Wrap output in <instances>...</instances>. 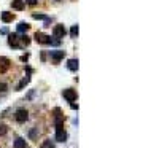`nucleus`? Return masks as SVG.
Returning <instances> with one entry per match:
<instances>
[{
	"mask_svg": "<svg viewBox=\"0 0 159 148\" xmlns=\"http://www.w3.org/2000/svg\"><path fill=\"white\" fill-rule=\"evenodd\" d=\"M53 33H54V37H56V38H64V35H65V27L62 26V24H59V26H54V30H53Z\"/></svg>",
	"mask_w": 159,
	"mask_h": 148,
	"instance_id": "nucleus-3",
	"label": "nucleus"
},
{
	"mask_svg": "<svg viewBox=\"0 0 159 148\" xmlns=\"http://www.w3.org/2000/svg\"><path fill=\"white\" fill-rule=\"evenodd\" d=\"M41 148H54V143L51 142L50 139H48V140H45V142L41 143Z\"/></svg>",
	"mask_w": 159,
	"mask_h": 148,
	"instance_id": "nucleus-15",
	"label": "nucleus"
},
{
	"mask_svg": "<svg viewBox=\"0 0 159 148\" xmlns=\"http://www.w3.org/2000/svg\"><path fill=\"white\" fill-rule=\"evenodd\" d=\"M6 91V84L5 83H0V93H5Z\"/></svg>",
	"mask_w": 159,
	"mask_h": 148,
	"instance_id": "nucleus-20",
	"label": "nucleus"
},
{
	"mask_svg": "<svg viewBox=\"0 0 159 148\" xmlns=\"http://www.w3.org/2000/svg\"><path fill=\"white\" fill-rule=\"evenodd\" d=\"M21 40H22V43L27 46V45H29L30 43V38L29 37H27V35H22V37H21Z\"/></svg>",
	"mask_w": 159,
	"mask_h": 148,
	"instance_id": "nucleus-17",
	"label": "nucleus"
},
{
	"mask_svg": "<svg viewBox=\"0 0 159 148\" xmlns=\"http://www.w3.org/2000/svg\"><path fill=\"white\" fill-rule=\"evenodd\" d=\"M56 140L57 142H65L67 140V132L64 129H56Z\"/></svg>",
	"mask_w": 159,
	"mask_h": 148,
	"instance_id": "nucleus-8",
	"label": "nucleus"
},
{
	"mask_svg": "<svg viewBox=\"0 0 159 148\" xmlns=\"http://www.w3.org/2000/svg\"><path fill=\"white\" fill-rule=\"evenodd\" d=\"M51 54V59L54 62H59L60 59H64V56H65V51H60V49H56V51H50Z\"/></svg>",
	"mask_w": 159,
	"mask_h": 148,
	"instance_id": "nucleus-4",
	"label": "nucleus"
},
{
	"mask_svg": "<svg viewBox=\"0 0 159 148\" xmlns=\"http://www.w3.org/2000/svg\"><path fill=\"white\" fill-rule=\"evenodd\" d=\"M70 35H72V37H77V35H78V26H72Z\"/></svg>",
	"mask_w": 159,
	"mask_h": 148,
	"instance_id": "nucleus-16",
	"label": "nucleus"
},
{
	"mask_svg": "<svg viewBox=\"0 0 159 148\" xmlns=\"http://www.w3.org/2000/svg\"><path fill=\"white\" fill-rule=\"evenodd\" d=\"M15 118H16V121H18V123H26V121H27V118H29V113H27V110H26V108H19V110L16 111Z\"/></svg>",
	"mask_w": 159,
	"mask_h": 148,
	"instance_id": "nucleus-1",
	"label": "nucleus"
},
{
	"mask_svg": "<svg viewBox=\"0 0 159 148\" xmlns=\"http://www.w3.org/2000/svg\"><path fill=\"white\" fill-rule=\"evenodd\" d=\"M67 67H68V70H72V72L78 70V59H70L67 62Z\"/></svg>",
	"mask_w": 159,
	"mask_h": 148,
	"instance_id": "nucleus-9",
	"label": "nucleus"
},
{
	"mask_svg": "<svg viewBox=\"0 0 159 148\" xmlns=\"http://www.w3.org/2000/svg\"><path fill=\"white\" fill-rule=\"evenodd\" d=\"M5 134H6V126L2 124V126H0V136H5Z\"/></svg>",
	"mask_w": 159,
	"mask_h": 148,
	"instance_id": "nucleus-18",
	"label": "nucleus"
},
{
	"mask_svg": "<svg viewBox=\"0 0 159 148\" xmlns=\"http://www.w3.org/2000/svg\"><path fill=\"white\" fill-rule=\"evenodd\" d=\"M29 81H30V78H29V76H26V78H24L22 81H21V83L18 84V88H16V91H21V89H22V88H24V86H26V84H27V83H29Z\"/></svg>",
	"mask_w": 159,
	"mask_h": 148,
	"instance_id": "nucleus-14",
	"label": "nucleus"
},
{
	"mask_svg": "<svg viewBox=\"0 0 159 148\" xmlns=\"http://www.w3.org/2000/svg\"><path fill=\"white\" fill-rule=\"evenodd\" d=\"M13 18H15L13 13H8V11L2 13V21H3V23H10V21H13Z\"/></svg>",
	"mask_w": 159,
	"mask_h": 148,
	"instance_id": "nucleus-10",
	"label": "nucleus"
},
{
	"mask_svg": "<svg viewBox=\"0 0 159 148\" xmlns=\"http://www.w3.org/2000/svg\"><path fill=\"white\" fill-rule=\"evenodd\" d=\"M64 97L68 102H73V100H77V93L73 89H64Z\"/></svg>",
	"mask_w": 159,
	"mask_h": 148,
	"instance_id": "nucleus-6",
	"label": "nucleus"
},
{
	"mask_svg": "<svg viewBox=\"0 0 159 148\" xmlns=\"http://www.w3.org/2000/svg\"><path fill=\"white\" fill-rule=\"evenodd\" d=\"M29 24H27V23H19L18 24V32L19 33H24V32H27V30H29Z\"/></svg>",
	"mask_w": 159,
	"mask_h": 148,
	"instance_id": "nucleus-12",
	"label": "nucleus"
},
{
	"mask_svg": "<svg viewBox=\"0 0 159 148\" xmlns=\"http://www.w3.org/2000/svg\"><path fill=\"white\" fill-rule=\"evenodd\" d=\"M35 40L38 41V43H41V45H50L51 43V37H50V35H45L41 32L35 33Z\"/></svg>",
	"mask_w": 159,
	"mask_h": 148,
	"instance_id": "nucleus-2",
	"label": "nucleus"
},
{
	"mask_svg": "<svg viewBox=\"0 0 159 148\" xmlns=\"http://www.w3.org/2000/svg\"><path fill=\"white\" fill-rule=\"evenodd\" d=\"M15 148H26V140L24 139H16L15 140Z\"/></svg>",
	"mask_w": 159,
	"mask_h": 148,
	"instance_id": "nucleus-13",
	"label": "nucleus"
},
{
	"mask_svg": "<svg viewBox=\"0 0 159 148\" xmlns=\"http://www.w3.org/2000/svg\"><path fill=\"white\" fill-rule=\"evenodd\" d=\"M29 5H37V0H26Z\"/></svg>",
	"mask_w": 159,
	"mask_h": 148,
	"instance_id": "nucleus-21",
	"label": "nucleus"
},
{
	"mask_svg": "<svg viewBox=\"0 0 159 148\" xmlns=\"http://www.w3.org/2000/svg\"><path fill=\"white\" fill-rule=\"evenodd\" d=\"M33 19H48V18L43 16V15H37V13H35V15H33Z\"/></svg>",
	"mask_w": 159,
	"mask_h": 148,
	"instance_id": "nucleus-19",
	"label": "nucleus"
},
{
	"mask_svg": "<svg viewBox=\"0 0 159 148\" xmlns=\"http://www.w3.org/2000/svg\"><path fill=\"white\" fill-rule=\"evenodd\" d=\"M8 69H10V59L0 58V73H5Z\"/></svg>",
	"mask_w": 159,
	"mask_h": 148,
	"instance_id": "nucleus-7",
	"label": "nucleus"
},
{
	"mask_svg": "<svg viewBox=\"0 0 159 148\" xmlns=\"http://www.w3.org/2000/svg\"><path fill=\"white\" fill-rule=\"evenodd\" d=\"M8 45L13 48H19V37L16 33H10L8 35Z\"/></svg>",
	"mask_w": 159,
	"mask_h": 148,
	"instance_id": "nucleus-5",
	"label": "nucleus"
},
{
	"mask_svg": "<svg viewBox=\"0 0 159 148\" xmlns=\"http://www.w3.org/2000/svg\"><path fill=\"white\" fill-rule=\"evenodd\" d=\"M11 5H13L15 10H22L24 8V0H13Z\"/></svg>",
	"mask_w": 159,
	"mask_h": 148,
	"instance_id": "nucleus-11",
	"label": "nucleus"
}]
</instances>
